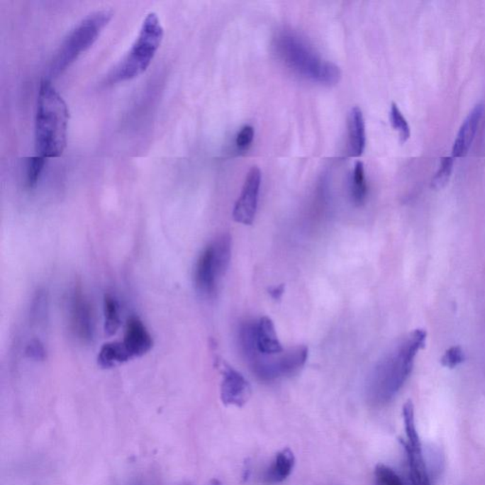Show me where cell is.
Segmentation results:
<instances>
[{"instance_id": "obj_14", "label": "cell", "mask_w": 485, "mask_h": 485, "mask_svg": "<svg viewBox=\"0 0 485 485\" xmlns=\"http://www.w3.org/2000/svg\"><path fill=\"white\" fill-rule=\"evenodd\" d=\"M295 465V456L289 448H284L276 454L272 464L264 475V481L269 484H278L286 481L292 473Z\"/></svg>"}, {"instance_id": "obj_17", "label": "cell", "mask_w": 485, "mask_h": 485, "mask_svg": "<svg viewBox=\"0 0 485 485\" xmlns=\"http://www.w3.org/2000/svg\"><path fill=\"white\" fill-rule=\"evenodd\" d=\"M403 418H404L405 430L407 434L408 442H402L403 445L414 451H422L421 441H420L414 417V406L411 400H408L403 407Z\"/></svg>"}, {"instance_id": "obj_29", "label": "cell", "mask_w": 485, "mask_h": 485, "mask_svg": "<svg viewBox=\"0 0 485 485\" xmlns=\"http://www.w3.org/2000/svg\"><path fill=\"white\" fill-rule=\"evenodd\" d=\"M207 485H222V484L218 481V479H211V481L208 482Z\"/></svg>"}, {"instance_id": "obj_27", "label": "cell", "mask_w": 485, "mask_h": 485, "mask_svg": "<svg viewBox=\"0 0 485 485\" xmlns=\"http://www.w3.org/2000/svg\"><path fill=\"white\" fill-rule=\"evenodd\" d=\"M26 355L28 357L33 358V359L44 360L46 357V351L40 341L33 340L27 346Z\"/></svg>"}, {"instance_id": "obj_3", "label": "cell", "mask_w": 485, "mask_h": 485, "mask_svg": "<svg viewBox=\"0 0 485 485\" xmlns=\"http://www.w3.org/2000/svg\"><path fill=\"white\" fill-rule=\"evenodd\" d=\"M275 49L281 60L306 80L325 86H332L340 81V69L335 65L323 60L295 33H281L276 38Z\"/></svg>"}, {"instance_id": "obj_24", "label": "cell", "mask_w": 485, "mask_h": 485, "mask_svg": "<svg viewBox=\"0 0 485 485\" xmlns=\"http://www.w3.org/2000/svg\"><path fill=\"white\" fill-rule=\"evenodd\" d=\"M464 359V351L461 347L454 346L448 349L442 358V364L445 367L450 369L455 368Z\"/></svg>"}, {"instance_id": "obj_25", "label": "cell", "mask_w": 485, "mask_h": 485, "mask_svg": "<svg viewBox=\"0 0 485 485\" xmlns=\"http://www.w3.org/2000/svg\"><path fill=\"white\" fill-rule=\"evenodd\" d=\"M255 128L252 126H245L237 135L235 145L241 151H246L250 147L255 140Z\"/></svg>"}, {"instance_id": "obj_21", "label": "cell", "mask_w": 485, "mask_h": 485, "mask_svg": "<svg viewBox=\"0 0 485 485\" xmlns=\"http://www.w3.org/2000/svg\"><path fill=\"white\" fill-rule=\"evenodd\" d=\"M390 118L391 125L398 132L402 143L407 142L411 137L410 126H408L407 120H406L396 104H393V106H391Z\"/></svg>"}, {"instance_id": "obj_28", "label": "cell", "mask_w": 485, "mask_h": 485, "mask_svg": "<svg viewBox=\"0 0 485 485\" xmlns=\"http://www.w3.org/2000/svg\"><path fill=\"white\" fill-rule=\"evenodd\" d=\"M284 292V286L283 284H281V286H274L272 287V289H269V294L272 295V297L274 299V300H279V299L281 298V296H283Z\"/></svg>"}, {"instance_id": "obj_4", "label": "cell", "mask_w": 485, "mask_h": 485, "mask_svg": "<svg viewBox=\"0 0 485 485\" xmlns=\"http://www.w3.org/2000/svg\"><path fill=\"white\" fill-rule=\"evenodd\" d=\"M165 30L157 13L146 16L139 35L125 59L109 76L111 83L133 80L146 72L162 45Z\"/></svg>"}, {"instance_id": "obj_18", "label": "cell", "mask_w": 485, "mask_h": 485, "mask_svg": "<svg viewBox=\"0 0 485 485\" xmlns=\"http://www.w3.org/2000/svg\"><path fill=\"white\" fill-rule=\"evenodd\" d=\"M367 183H366L364 165L361 162L355 163L351 180V197L355 205L361 206L367 197Z\"/></svg>"}, {"instance_id": "obj_7", "label": "cell", "mask_w": 485, "mask_h": 485, "mask_svg": "<svg viewBox=\"0 0 485 485\" xmlns=\"http://www.w3.org/2000/svg\"><path fill=\"white\" fill-rule=\"evenodd\" d=\"M308 348L301 345L275 355L252 354L245 357L247 365L261 381L272 382L297 374L306 364Z\"/></svg>"}, {"instance_id": "obj_9", "label": "cell", "mask_w": 485, "mask_h": 485, "mask_svg": "<svg viewBox=\"0 0 485 485\" xmlns=\"http://www.w3.org/2000/svg\"><path fill=\"white\" fill-rule=\"evenodd\" d=\"M69 323L73 334L83 342L94 337V318L91 306L79 289L73 291L69 301Z\"/></svg>"}, {"instance_id": "obj_30", "label": "cell", "mask_w": 485, "mask_h": 485, "mask_svg": "<svg viewBox=\"0 0 485 485\" xmlns=\"http://www.w3.org/2000/svg\"><path fill=\"white\" fill-rule=\"evenodd\" d=\"M182 485H188V484H182Z\"/></svg>"}, {"instance_id": "obj_5", "label": "cell", "mask_w": 485, "mask_h": 485, "mask_svg": "<svg viewBox=\"0 0 485 485\" xmlns=\"http://www.w3.org/2000/svg\"><path fill=\"white\" fill-rule=\"evenodd\" d=\"M111 11H100L91 13L76 25L74 29L67 35L63 43L53 58L52 73L58 75L74 63L79 56L89 50L97 41L101 30L111 21Z\"/></svg>"}, {"instance_id": "obj_15", "label": "cell", "mask_w": 485, "mask_h": 485, "mask_svg": "<svg viewBox=\"0 0 485 485\" xmlns=\"http://www.w3.org/2000/svg\"><path fill=\"white\" fill-rule=\"evenodd\" d=\"M130 359L123 342H108L101 347L97 360L101 368L111 369Z\"/></svg>"}, {"instance_id": "obj_23", "label": "cell", "mask_w": 485, "mask_h": 485, "mask_svg": "<svg viewBox=\"0 0 485 485\" xmlns=\"http://www.w3.org/2000/svg\"><path fill=\"white\" fill-rule=\"evenodd\" d=\"M377 485H405L394 469L384 464H379L374 470Z\"/></svg>"}, {"instance_id": "obj_19", "label": "cell", "mask_w": 485, "mask_h": 485, "mask_svg": "<svg viewBox=\"0 0 485 485\" xmlns=\"http://www.w3.org/2000/svg\"><path fill=\"white\" fill-rule=\"evenodd\" d=\"M104 332L107 335H115L121 325L118 301L111 295L104 296Z\"/></svg>"}, {"instance_id": "obj_13", "label": "cell", "mask_w": 485, "mask_h": 485, "mask_svg": "<svg viewBox=\"0 0 485 485\" xmlns=\"http://www.w3.org/2000/svg\"><path fill=\"white\" fill-rule=\"evenodd\" d=\"M348 145L350 157L362 156L366 146L365 121L359 107H354L348 118Z\"/></svg>"}, {"instance_id": "obj_1", "label": "cell", "mask_w": 485, "mask_h": 485, "mask_svg": "<svg viewBox=\"0 0 485 485\" xmlns=\"http://www.w3.org/2000/svg\"><path fill=\"white\" fill-rule=\"evenodd\" d=\"M425 335L424 330H416L377 364L368 379L369 401L384 405L396 396L413 370L417 352L425 346Z\"/></svg>"}, {"instance_id": "obj_20", "label": "cell", "mask_w": 485, "mask_h": 485, "mask_svg": "<svg viewBox=\"0 0 485 485\" xmlns=\"http://www.w3.org/2000/svg\"><path fill=\"white\" fill-rule=\"evenodd\" d=\"M46 160L43 157L38 156V155L27 159L26 185L28 188L33 189L38 184Z\"/></svg>"}, {"instance_id": "obj_2", "label": "cell", "mask_w": 485, "mask_h": 485, "mask_svg": "<svg viewBox=\"0 0 485 485\" xmlns=\"http://www.w3.org/2000/svg\"><path fill=\"white\" fill-rule=\"evenodd\" d=\"M69 113L66 101L52 82L44 79L39 87L35 116V150L38 156L55 159L67 146Z\"/></svg>"}, {"instance_id": "obj_10", "label": "cell", "mask_w": 485, "mask_h": 485, "mask_svg": "<svg viewBox=\"0 0 485 485\" xmlns=\"http://www.w3.org/2000/svg\"><path fill=\"white\" fill-rule=\"evenodd\" d=\"M221 400L225 406L242 407L252 396V388L242 374L224 364L222 368Z\"/></svg>"}, {"instance_id": "obj_11", "label": "cell", "mask_w": 485, "mask_h": 485, "mask_svg": "<svg viewBox=\"0 0 485 485\" xmlns=\"http://www.w3.org/2000/svg\"><path fill=\"white\" fill-rule=\"evenodd\" d=\"M131 359L147 354L153 347V338L139 318L132 317L128 321L126 335L121 341Z\"/></svg>"}, {"instance_id": "obj_12", "label": "cell", "mask_w": 485, "mask_h": 485, "mask_svg": "<svg viewBox=\"0 0 485 485\" xmlns=\"http://www.w3.org/2000/svg\"><path fill=\"white\" fill-rule=\"evenodd\" d=\"M482 114H484V106L478 104L474 107L472 111L465 118L458 135H457L455 142H454L452 148L454 159L467 156L471 145H472L473 140L475 139Z\"/></svg>"}, {"instance_id": "obj_6", "label": "cell", "mask_w": 485, "mask_h": 485, "mask_svg": "<svg viewBox=\"0 0 485 485\" xmlns=\"http://www.w3.org/2000/svg\"><path fill=\"white\" fill-rule=\"evenodd\" d=\"M231 237L223 233L211 242L199 255L194 267V286L202 297L213 298L216 295L220 280L230 266Z\"/></svg>"}, {"instance_id": "obj_22", "label": "cell", "mask_w": 485, "mask_h": 485, "mask_svg": "<svg viewBox=\"0 0 485 485\" xmlns=\"http://www.w3.org/2000/svg\"><path fill=\"white\" fill-rule=\"evenodd\" d=\"M453 157H444L441 162V166H440L439 171L437 172L435 177L433 179V187L434 189L444 188L445 185L450 182L451 177V173L453 170Z\"/></svg>"}, {"instance_id": "obj_26", "label": "cell", "mask_w": 485, "mask_h": 485, "mask_svg": "<svg viewBox=\"0 0 485 485\" xmlns=\"http://www.w3.org/2000/svg\"><path fill=\"white\" fill-rule=\"evenodd\" d=\"M48 301L47 295L44 291H39L33 299L32 306V316L35 320H41L45 318L47 313Z\"/></svg>"}, {"instance_id": "obj_16", "label": "cell", "mask_w": 485, "mask_h": 485, "mask_svg": "<svg viewBox=\"0 0 485 485\" xmlns=\"http://www.w3.org/2000/svg\"><path fill=\"white\" fill-rule=\"evenodd\" d=\"M410 467V476L413 485H431L422 451H414L405 447Z\"/></svg>"}, {"instance_id": "obj_8", "label": "cell", "mask_w": 485, "mask_h": 485, "mask_svg": "<svg viewBox=\"0 0 485 485\" xmlns=\"http://www.w3.org/2000/svg\"><path fill=\"white\" fill-rule=\"evenodd\" d=\"M262 174L260 169L252 167L247 174L241 194L233 211V219L242 225H252L257 213Z\"/></svg>"}]
</instances>
